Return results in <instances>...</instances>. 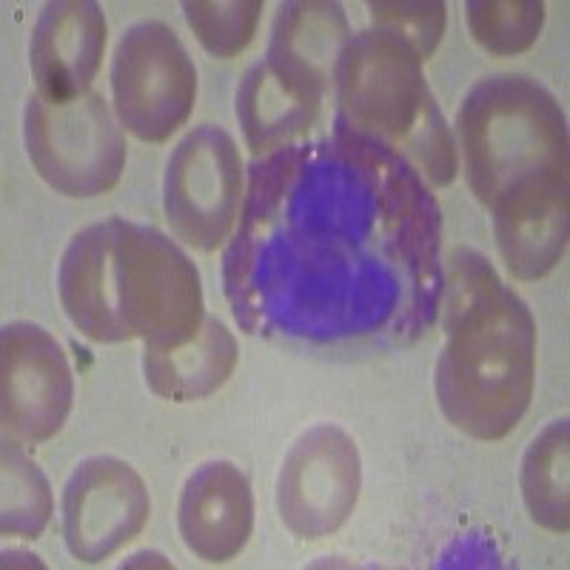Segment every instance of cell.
<instances>
[{
	"label": "cell",
	"instance_id": "6da1fadb",
	"mask_svg": "<svg viewBox=\"0 0 570 570\" xmlns=\"http://www.w3.org/2000/svg\"><path fill=\"white\" fill-rule=\"evenodd\" d=\"M462 169L491 212L499 257L544 266L568 246V124L551 91L525 75H491L456 111Z\"/></svg>",
	"mask_w": 570,
	"mask_h": 570
},
{
	"label": "cell",
	"instance_id": "7a4b0ae2",
	"mask_svg": "<svg viewBox=\"0 0 570 570\" xmlns=\"http://www.w3.org/2000/svg\"><path fill=\"white\" fill-rule=\"evenodd\" d=\"M58 297L80 337L91 343L140 340L171 348L206 320L200 272L155 226L109 217L71 237L58 266Z\"/></svg>",
	"mask_w": 570,
	"mask_h": 570
},
{
	"label": "cell",
	"instance_id": "3957f363",
	"mask_svg": "<svg viewBox=\"0 0 570 570\" xmlns=\"http://www.w3.org/2000/svg\"><path fill=\"white\" fill-rule=\"evenodd\" d=\"M442 297L448 340L434 371L436 405L465 436L505 440L531 409L537 320L473 248L451 252Z\"/></svg>",
	"mask_w": 570,
	"mask_h": 570
},
{
	"label": "cell",
	"instance_id": "277c9868",
	"mask_svg": "<svg viewBox=\"0 0 570 570\" xmlns=\"http://www.w3.org/2000/svg\"><path fill=\"white\" fill-rule=\"evenodd\" d=\"M422 63L389 29L351 35L334 71V124L409 163L428 188H445L460 175V157Z\"/></svg>",
	"mask_w": 570,
	"mask_h": 570
},
{
	"label": "cell",
	"instance_id": "5b68a950",
	"mask_svg": "<svg viewBox=\"0 0 570 570\" xmlns=\"http://www.w3.org/2000/svg\"><path fill=\"white\" fill-rule=\"evenodd\" d=\"M23 146L35 175L71 200L109 195L126 169V137L98 91L69 104L32 95L23 111Z\"/></svg>",
	"mask_w": 570,
	"mask_h": 570
},
{
	"label": "cell",
	"instance_id": "8992f818",
	"mask_svg": "<svg viewBox=\"0 0 570 570\" xmlns=\"http://www.w3.org/2000/svg\"><path fill=\"white\" fill-rule=\"evenodd\" d=\"M197 104V66L163 20H137L111 58V106L129 135L166 142L188 124Z\"/></svg>",
	"mask_w": 570,
	"mask_h": 570
},
{
	"label": "cell",
	"instance_id": "52a82bcc",
	"mask_svg": "<svg viewBox=\"0 0 570 570\" xmlns=\"http://www.w3.org/2000/svg\"><path fill=\"white\" fill-rule=\"evenodd\" d=\"M243 157L220 126L188 131L166 163L163 212L177 240L197 252H217L232 237L243 208Z\"/></svg>",
	"mask_w": 570,
	"mask_h": 570
},
{
	"label": "cell",
	"instance_id": "ba28073f",
	"mask_svg": "<svg viewBox=\"0 0 570 570\" xmlns=\"http://www.w3.org/2000/svg\"><path fill=\"white\" fill-rule=\"evenodd\" d=\"M363 488L356 440L340 425L308 428L279 465L277 511L299 539H323L345 525Z\"/></svg>",
	"mask_w": 570,
	"mask_h": 570
},
{
	"label": "cell",
	"instance_id": "9c48e42d",
	"mask_svg": "<svg viewBox=\"0 0 570 570\" xmlns=\"http://www.w3.org/2000/svg\"><path fill=\"white\" fill-rule=\"evenodd\" d=\"M75 402V374L58 340L35 323L0 334V420L3 436L40 445L63 431Z\"/></svg>",
	"mask_w": 570,
	"mask_h": 570
},
{
	"label": "cell",
	"instance_id": "30bf717a",
	"mask_svg": "<svg viewBox=\"0 0 570 570\" xmlns=\"http://www.w3.org/2000/svg\"><path fill=\"white\" fill-rule=\"evenodd\" d=\"M60 517L71 557L100 564L142 533L151 517L149 488L129 462L89 456L66 480Z\"/></svg>",
	"mask_w": 570,
	"mask_h": 570
},
{
	"label": "cell",
	"instance_id": "8fae6325",
	"mask_svg": "<svg viewBox=\"0 0 570 570\" xmlns=\"http://www.w3.org/2000/svg\"><path fill=\"white\" fill-rule=\"evenodd\" d=\"M106 35V12L98 3H46L29 38V71L40 98L69 104L89 95L104 63Z\"/></svg>",
	"mask_w": 570,
	"mask_h": 570
},
{
	"label": "cell",
	"instance_id": "7c38bea8",
	"mask_svg": "<svg viewBox=\"0 0 570 570\" xmlns=\"http://www.w3.org/2000/svg\"><path fill=\"white\" fill-rule=\"evenodd\" d=\"M348 40L351 27L340 3H283L263 63L299 98L323 106L328 89H334V71Z\"/></svg>",
	"mask_w": 570,
	"mask_h": 570
},
{
	"label": "cell",
	"instance_id": "4fadbf2b",
	"mask_svg": "<svg viewBox=\"0 0 570 570\" xmlns=\"http://www.w3.org/2000/svg\"><path fill=\"white\" fill-rule=\"evenodd\" d=\"M177 528L188 551L208 564L234 559L254 533V491L246 473L228 460H212L186 480Z\"/></svg>",
	"mask_w": 570,
	"mask_h": 570
},
{
	"label": "cell",
	"instance_id": "5bb4252c",
	"mask_svg": "<svg viewBox=\"0 0 570 570\" xmlns=\"http://www.w3.org/2000/svg\"><path fill=\"white\" fill-rule=\"evenodd\" d=\"M240 351L232 331L206 314L200 331L171 348H142V376L151 394L171 402H195L217 394L232 380Z\"/></svg>",
	"mask_w": 570,
	"mask_h": 570
},
{
	"label": "cell",
	"instance_id": "9a60e30c",
	"mask_svg": "<svg viewBox=\"0 0 570 570\" xmlns=\"http://www.w3.org/2000/svg\"><path fill=\"white\" fill-rule=\"evenodd\" d=\"M234 111H237V120L243 126L246 146L259 157L285 149L297 137L308 135V129L317 124L323 106L299 98L297 91L279 83L266 69V63L259 60L237 86Z\"/></svg>",
	"mask_w": 570,
	"mask_h": 570
},
{
	"label": "cell",
	"instance_id": "2e32d148",
	"mask_svg": "<svg viewBox=\"0 0 570 570\" xmlns=\"http://www.w3.org/2000/svg\"><path fill=\"white\" fill-rule=\"evenodd\" d=\"M570 428L568 420H553L528 445L519 468V491L528 517L544 531L568 537L570 505Z\"/></svg>",
	"mask_w": 570,
	"mask_h": 570
},
{
	"label": "cell",
	"instance_id": "e0dca14e",
	"mask_svg": "<svg viewBox=\"0 0 570 570\" xmlns=\"http://www.w3.org/2000/svg\"><path fill=\"white\" fill-rule=\"evenodd\" d=\"M55 497L46 473L23 454L20 442L3 440L0 465V531L3 537L38 539L52 522Z\"/></svg>",
	"mask_w": 570,
	"mask_h": 570
},
{
	"label": "cell",
	"instance_id": "ac0fdd59",
	"mask_svg": "<svg viewBox=\"0 0 570 570\" xmlns=\"http://www.w3.org/2000/svg\"><path fill=\"white\" fill-rule=\"evenodd\" d=\"M468 32L488 55L513 58L528 52L544 27L542 0H471Z\"/></svg>",
	"mask_w": 570,
	"mask_h": 570
},
{
	"label": "cell",
	"instance_id": "d6986e66",
	"mask_svg": "<svg viewBox=\"0 0 570 570\" xmlns=\"http://www.w3.org/2000/svg\"><path fill=\"white\" fill-rule=\"evenodd\" d=\"M188 29L214 58H237L257 35L263 0H186Z\"/></svg>",
	"mask_w": 570,
	"mask_h": 570
},
{
	"label": "cell",
	"instance_id": "ffe728a7",
	"mask_svg": "<svg viewBox=\"0 0 570 570\" xmlns=\"http://www.w3.org/2000/svg\"><path fill=\"white\" fill-rule=\"evenodd\" d=\"M371 23L400 35L405 43L416 49L422 60L436 52L448 23V7L442 0H394V3H368Z\"/></svg>",
	"mask_w": 570,
	"mask_h": 570
}]
</instances>
